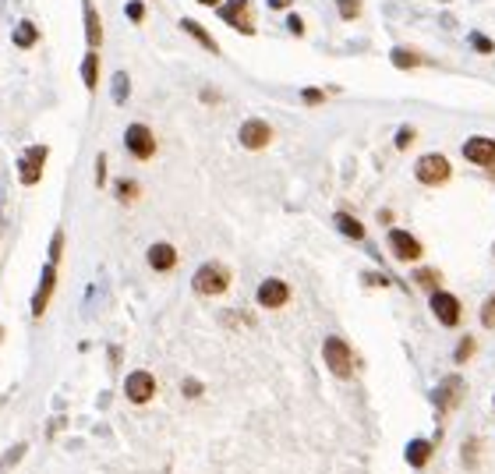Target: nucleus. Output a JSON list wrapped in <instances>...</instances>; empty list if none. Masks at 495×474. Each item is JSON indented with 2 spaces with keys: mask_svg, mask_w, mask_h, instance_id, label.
<instances>
[{
  "mask_svg": "<svg viewBox=\"0 0 495 474\" xmlns=\"http://www.w3.org/2000/svg\"><path fill=\"white\" fill-rule=\"evenodd\" d=\"M390 61H393V68H400V71H410V68H421L424 64V57L417 50H410V46H393L390 50Z\"/></svg>",
  "mask_w": 495,
  "mask_h": 474,
  "instance_id": "nucleus-21",
  "label": "nucleus"
},
{
  "mask_svg": "<svg viewBox=\"0 0 495 474\" xmlns=\"http://www.w3.org/2000/svg\"><path fill=\"white\" fill-rule=\"evenodd\" d=\"M181 389H184V396H202V382L198 379H184L181 382Z\"/></svg>",
  "mask_w": 495,
  "mask_h": 474,
  "instance_id": "nucleus-36",
  "label": "nucleus"
},
{
  "mask_svg": "<svg viewBox=\"0 0 495 474\" xmlns=\"http://www.w3.org/2000/svg\"><path fill=\"white\" fill-rule=\"evenodd\" d=\"M460 396H464V379H460V376H446V379L439 382V389H435V407H439V414H449V411L460 403Z\"/></svg>",
  "mask_w": 495,
  "mask_h": 474,
  "instance_id": "nucleus-12",
  "label": "nucleus"
},
{
  "mask_svg": "<svg viewBox=\"0 0 495 474\" xmlns=\"http://www.w3.org/2000/svg\"><path fill=\"white\" fill-rule=\"evenodd\" d=\"M481 326L495 329V294H489V301L481 304Z\"/></svg>",
  "mask_w": 495,
  "mask_h": 474,
  "instance_id": "nucleus-32",
  "label": "nucleus"
},
{
  "mask_svg": "<svg viewBox=\"0 0 495 474\" xmlns=\"http://www.w3.org/2000/svg\"><path fill=\"white\" fill-rule=\"evenodd\" d=\"M333 220H336V230H340L343 237H350V241H365V223H361L358 216H350V212H336Z\"/></svg>",
  "mask_w": 495,
  "mask_h": 474,
  "instance_id": "nucleus-20",
  "label": "nucleus"
},
{
  "mask_svg": "<svg viewBox=\"0 0 495 474\" xmlns=\"http://www.w3.org/2000/svg\"><path fill=\"white\" fill-rule=\"evenodd\" d=\"M464 160H471L474 167H489L495 163V138H485V135H474L464 142Z\"/></svg>",
  "mask_w": 495,
  "mask_h": 474,
  "instance_id": "nucleus-13",
  "label": "nucleus"
},
{
  "mask_svg": "<svg viewBox=\"0 0 495 474\" xmlns=\"http://www.w3.org/2000/svg\"><path fill=\"white\" fill-rule=\"evenodd\" d=\"M255 301L262 308H283L291 301V287L283 284V280H262L259 290H255Z\"/></svg>",
  "mask_w": 495,
  "mask_h": 474,
  "instance_id": "nucleus-14",
  "label": "nucleus"
},
{
  "mask_svg": "<svg viewBox=\"0 0 495 474\" xmlns=\"http://www.w3.org/2000/svg\"><path fill=\"white\" fill-rule=\"evenodd\" d=\"M414 280L424 287V290H439V284H442V273H435V269H417V273H414Z\"/></svg>",
  "mask_w": 495,
  "mask_h": 474,
  "instance_id": "nucleus-26",
  "label": "nucleus"
},
{
  "mask_svg": "<svg viewBox=\"0 0 495 474\" xmlns=\"http://www.w3.org/2000/svg\"><path fill=\"white\" fill-rule=\"evenodd\" d=\"M124 149L135 156V160H152L156 156V149H160V142H156V131L149 128V124H142V120H135V124H127L124 128Z\"/></svg>",
  "mask_w": 495,
  "mask_h": 474,
  "instance_id": "nucleus-3",
  "label": "nucleus"
},
{
  "mask_svg": "<svg viewBox=\"0 0 495 474\" xmlns=\"http://www.w3.org/2000/svg\"><path fill=\"white\" fill-rule=\"evenodd\" d=\"M432 460V443L428 439H414L410 446H407V464L410 468H424Z\"/></svg>",
  "mask_w": 495,
  "mask_h": 474,
  "instance_id": "nucleus-22",
  "label": "nucleus"
},
{
  "mask_svg": "<svg viewBox=\"0 0 495 474\" xmlns=\"http://www.w3.org/2000/svg\"><path fill=\"white\" fill-rule=\"evenodd\" d=\"M287 32H291V36H304V18H301V14H291V18H287Z\"/></svg>",
  "mask_w": 495,
  "mask_h": 474,
  "instance_id": "nucleus-34",
  "label": "nucleus"
},
{
  "mask_svg": "<svg viewBox=\"0 0 495 474\" xmlns=\"http://www.w3.org/2000/svg\"><path fill=\"white\" fill-rule=\"evenodd\" d=\"M192 287L202 297H219L230 287V269L223 262H202L195 269V277H192Z\"/></svg>",
  "mask_w": 495,
  "mask_h": 474,
  "instance_id": "nucleus-1",
  "label": "nucleus"
},
{
  "mask_svg": "<svg viewBox=\"0 0 495 474\" xmlns=\"http://www.w3.org/2000/svg\"><path fill=\"white\" fill-rule=\"evenodd\" d=\"M216 11H219L223 25H230L234 32H244V36H255V32H259L251 0H226V4H219Z\"/></svg>",
  "mask_w": 495,
  "mask_h": 474,
  "instance_id": "nucleus-5",
  "label": "nucleus"
},
{
  "mask_svg": "<svg viewBox=\"0 0 495 474\" xmlns=\"http://www.w3.org/2000/svg\"><path fill=\"white\" fill-rule=\"evenodd\" d=\"M11 43H14L18 50H32V46H39V25L28 21V18H21V21L11 29Z\"/></svg>",
  "mask_w": 495,
  "mask_h": 474,
  "instance_id": "nucleus-18",
  "label": "nucleus"
},
{
  "mask_svg": "<svg viewBox=\"0 0 495 474\" xmlns=\"http://www.w3.org/2000/svg\"><path fill=\"white\" fill-rule=\"evenodd\" d=\"M237 138H241V145H244L248 153H262V149H269V142H273V124L262 120V117H248V120L241 124Z\"/></svg>",
  "mask_w": 495,
  "mask_h": 474,
  "instance_id": "nucleus-7",
  "label": "nucleus"
},
{
  "mask_svg": "<svg viewBox=\"0 0 495 474\" xmlns=\"http://www.w3.org/2000/svg\"><path fill=\"white\" fill-rule=\"evenodd\" d=\"M110 96H113L117 106L127 103V96H131V75H127V71H117V75L110 78Z\"/></svg>",
  "mask_w": 495,
  "mask_h": 474,
  "instance_id": "nucleus-24",
  "label": "nucleus"
},
{
  "mask_svg": "<svg viewBox=\"0 0 495 474\" xmlns=\"http://www.w3.org/2000/svg\"><path fill=\"white\" fill-rule=\"evenodd\" d=\"M61 255H64V230H53V237H50V262L57 266Z\"/></svg>",
  "mask_w": 495,
  "mask_h": 474,
  "instance_id": "nucleus-30",
  "label": "nucleus"
},
{
  "mask_svg": "<svg viewBox=\"0 0 495 474\" xmlns=\"http://www.w3.org/2000/svg\"><path fill=\"white\" fill-rule=\"evenodd\" d=\"M414 177H417L421 185H428V188H439V185H446V181L453 177V167H449V160H446L442 153H424V156L414 163Z\"/></svg>",
  "mask_w": 495,
  "mask_h": 474,
  "instance_id": "nucleus-4",
  "label": "nucleus"
},
{
  "mask_svg": "<svg viewBox=\"0 0 495 474\" xmlns=\"http://www.w3.org/2000/svg\"><path fill=\"white\" fill-rule=\"evenodd\" d=\"M291 4H294V0H269V7H273V11H287Z\"/></svg>",
  "mask_w": 495,
  "mask_h": 474,
  "instance_id": "nucleus-37",
  "label": "nucleus"
},
{
  "mask_svg": "<svg viewBox=\"0 0 495 474\" xmlns=\"http://www.w3.org/2000/svg\"><path fill=\"white\" fill-rule=\"evenodd\" d=\"M46 160H50V149H46V145H28V149L21 153V160H18V181H21L25 188L39 185V181H43Z\"/></svg>",
  "mask_w": 495,
  "mask_h": 474,
  "instance_id": "nucleus-6",
  "label": "nucleus"
},
{
  "mask_svg": "<svg viewBox=\"0 0 495 474\" xmlns=\"http://www.w3.org/2000/svg\"><path fill=\"white\" fill-rule=\"evenodd\" d=\"M386 244H390V252H393V259L400 262H417L421 259V241L410 234V230H390V237H386Z\"/></svg>",
  "mask_w": 495,
  "mask_h": 474,
  "instance_id": "nucleus-10",
  "label": "nucleus"
},
{
  "mask_svg": "<svg viewBox=\"0 0 495 474\" xmlns=\"http://www.w3.org/2000/svg\"><path fill=\"white\" fill-rule=\"evenodd\" d=\"M333 4H336V11H340L343 21H358L361 11H365V0H333Z\"/></svg>",
  "mask_w": 495,
  "mask_h": 474,
  "instance_id": "nucleus-25",
  "label": "nucleus"
},
{
  "mask_svg": "<svg viewBox=\"0 0 495 474\" xmlns=\"http://www.w3.org/2000/svg\"><path fill=\"white\" fill-rule=\"evenodd\" d=\"M82 82H85V93L96 96L99 89V50H89L82 57Z\"/></svg>",
  "mask_w": 495,
  "mask_h": 474,
  "instance_id": "nucleus-19",
  "label": "nucleus"
},
{
  "mask_svg": "<svg viewBox=\"0 0 495 474\" xmlns=\"http://www.w3.org/2000/svg\"><path fill=\"white\" fill-rule=\"evenodd\" d=\"M82 21H85V43L89 50H99L103 46V14L93 0H82Z\"/></svg>",
  "mask_w": 495,
  "mask_h": 474,
  "instance_id": "nucleus-16",
  "label": "nucleus"
},
{
  "mask_svg": "<svg viewBox=\"0 0 495 474\" xmlns=\"http://www.w3.org/2000/svg\"><path fill=\"white\" fill-rule=\"evenodd\" d=\"M467 39H471V46H474V50H478L481 57H489V53H495V43H492V39H489V36H481V32H471Z\"/></svg>",
  "mask_w": 495,
  "mask_h": 474,
  "instance_id": "nucleus-27",
  "label": "nucleus"
},
{
  "mask_svg": "<svg viewBox=\"0 0 495 474\" xmlns=\"http://www.w3.org/2000/svg\"><path fill=\"white\" fill-rule=\"evenodd\" d=\"M145 262H149L156 273H170V269L177 266V248H174L170 241H156V244H149Z\"/></svg>",
  "mask_w": 495,
  "mask_h": 474,
  "instance_id": "nucleus-15",
  "label": "nucleus"
},
{
  "mask_svg": "<svg viewBox=\"0 0 495 474\" xmlns=\"http://www.w3.org/2000/svg\"><path fill=\"white\" fill-rule=\"evenodd\" d=\"M322 358H325V369L336 376V379H350L354 376V351L343 336H325L322 344Z\"/></svg>",
  "mask_w": 495,
  "mask_h": 474,
  "instance_id": "nucleus-2",
  "label": "nucleus"
},
{
  "mask_svg": "<svg viewBox=\"0 0 495 474\" xmlns=\"http://www.w3.org/2000/svg\"><path fill=\"white\" fill-rule=\"evenodd\" d=\"M432 311H435V319H439L442 326H449V329L460 326V315H464V311H460V297L449 294V290H442V287L432 290Z\"/></svg>",
  "mask_w": 495,
  "mask_h": 474,
  "instance_id": "nucleus-9",
  "label": "nucleus"
},
{
  "mask_svg": "<svg viewBox=\"0 0 495 474\" xmlns=\"http://www.w3.org/2000/svg\"><path fill=\"white\" fill-rule=\"evenodd\" d=\"M113 195H117L120 205H131V202H138L142 188H138V181H131V177H117V181H113Z\"/></svg>",
  "mask_w": 495,
  "mask_h": 474,
  "instance_id": "nucleus-23",
  "label": "nucleus"
},
{
  "mask_svg": "<svg viewBox=\"0 0 495 474\" xmlns=\"http://www.w3.org/2000/svg\"><path fill=\"white\" fill-rule=\"evenodd\" d=\"M195 4H202V7H219L223 0H195Z\"/></svg>",
  "mask_w": 495,
  "mask_h": 474,
  "instance_id": "nucleus-38",
  "label": "nucleus"
},
{
  "mask_svg": "<svg viewBox=\"0 0 495 474\" xmlns=\"http://www.w3.org/2000/svg\"><path fill=\"white\" fill-rule=\"evenodd\" d=\"M177 25H181V32H184V36H192V39H195L202 50H209V53H219V43L212 39V32H209L202 21H195V18H181Z\"/></svg>",
  "mask_w": 495,
  "mask_h": 474,
  "instance_id": "nucleus-17",
  "label": "nucleus"
},
{
  "mask_svg": "<svg viewBox=\"0 0 495 474\" xmlns=\"http://www.w3.org/2000/svg\"><path fill=\"white\" fill-rule=\"evenodd\" d=\"M124 396H127L131 403H149V400L156 396V376L145 372V369L127 372V379H124Z\"/></svg>",
  "mask_w": 495,
  "mask_h": 474,
  "instance_id": "nucleus-8",
  "label": "nucleus"
},
{
  "mask_svg": "<svg viewBox=\"0 0 495 474\" xmlns=\"http://www.w3.org/2000/svg\"><path fill=\"white\" fill-rule=\"evenodd\" d=\"M474 336H464L460 344H457V365H464V361H471V354H474Z\"/></svg>",
  "mask_w": 495,
  "mask_h": 474,
  "instance_id": "nucleus-31",
  "label": "nucleus"
},
{
  "mask_svg": "<svg viewBox=\"0 0 495 474\" xmlns=\"http://www.w3.org/2000/svg\"><path fill=\"white\" fill-rule=\"evenodd\" d=\"M53 287H57V266L46 262L43 266V277H39V287L32 294V319H43V311H46V304L53 297Z\"/></svg>",
  "mask_w": 495,
  "mask_h": 474,
  "instance_id": "nucleus-11",
  "label": "nucleus"
},
{
  "mask_svg": "<svg viewBox=\"0 0 495 474\" xmlns=\"http://www.w3.org/2000/svg\"><path fill=\"white\" fill-rule=\"evenodd\" d=\"M301 103H304V106H322V103H325V93L308 86V89H301Z\"/></svg>",
  "mask_w": 495,
  "mask_h": 474,
  "instance_id": "nucleus-33",
  "label": "nucleus"
},
{
  "mask_svg": "<svg viewBox=\"0 0 495 474\" xmlns=\"http://www.w3.org/2000/svg\"><path fill=\"white\" fill-rule=\"evenodd\" d=\"M124 14H127L135 25H142V21H145V4H142V0H127V4H124Z\"/></svg>",
  "mask_w": 495,
  "mask_h": 474,
  "instance_id": "nucleus-28",
  "label": "nucleus"
},
{
  "mask_svg": "<svg viewBox=\"0 0 495 474\" xmlns=\"http://www.w3.org/2000/svg\"><path fill=\"white\" fill-rule=\"evenodd\" d=\"M106 185V156L99 153L96 156V188H103Z\"/></svg>",
  "mask_w": 495,
  "mask_h": 474,
  "instance_id": "nucleus-35",
  "label": "nucleus"
},
{
  "mask_svg": "<svg viewBox=\"0 0 495 474\" xmlns=\"http://www.w3.org/2000/svg\"><path fill=\"white\" fill-rule=\"evenodd\" d=\"M414 138H417V131H414L410 124H403V128L396 131V149H400V153H403V149H410V145H414Z\"/></svg>",
  "mask_w": 495,
  "mask_h": 474,
  "instance_id": "nucleus-29",
  "label": "nucleus"
},
{
  "mask_svg": "<svg viewBox=\"0 0 495 474\" xmlns=\"http://www.w3.org/2000/svg\"><path fill=\"white\" fill-rule=\"evenodd\" d=\"M0 340H4V329H0Z\"/></svg>",
  "mask_w": 495,
  "mask_h": 474,
  "instance_id": "nucleus-39",
  "label": "nucleus"
}]
</instances>
